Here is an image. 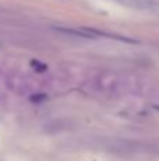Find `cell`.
<instances>
[{
	"mask_svg": "<svg viewBox=\"0 0 159 161\" xmlns=\"http://www.w3.org/2000/svg\"><path fill=\"white\" fill-rule=\"evenodd\" d=\"M45 99H47V95L45 93H37L35 96H31V102H35V103L44 102Z\"/></svg>",
	"mask_w": 159,
	"mask_h": 161,
	"instance_id": "obj_1",
	"label": "cell"
}]
</instances>
